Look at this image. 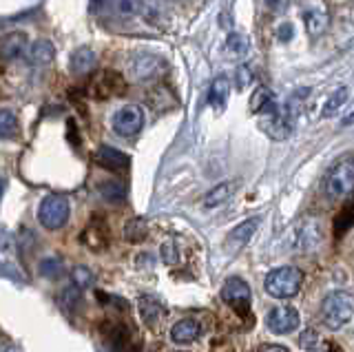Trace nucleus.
I'll use <instances>...</instances> for the list:
<instances>
[{"mask_svg":"<svg viewBox=\"0 0 354 352\" xmlns=\"http://www.w3.org/2000/svg\"><path fill=\"white\" fill-rule=\"evenodd\" d=\"M321 315H324V324L330 330L346 328L354 322V295L343 290L330 293L321 304Z\"/></svg>","mask_w":354,"mask_h":352,"instance_id":"f257e3e1","label":"nucleus"},{"mask_svg":"<svg viewBox=\"0 0 354 352\" xmlns=\"http://www.w3.org/2000/svg\"><path fill=\"white\" fill-rule=\"evenodd\" d=\"M304 284V272L295 268V266H281L274 268L266 275L263 279V288L274 299H290L299 290H301Z\"/></svg>","mask_w":354,"mask_h":352,"instance_id":"f03ea898","label":"nucleus"},{"mask_svg":"<svg viewBox=\"0 0 354 352\" xmlns=\"http://www.w3.org/2000/svg\"><path fill=\"white\" fill-rule=\"evenodd\" d=\"M71 206L64 195H47L38 206V222L47 230H60L69 222Z\"/></svg>","mask_w":354,"mask_h":352,"instance_id":"7ed1b4c3","label":"nucleus"},{"mask_svg":"<svg viewBox=\"0 0 354 352\" xmlns=\"http://www.w3.org/2000/svg\"><path fill=\"white\" fill-rule=\"evenodd\" d=\"M326 191L335 200H343L354 191V160H343L330 171Z\"/></svg>","mask_w":354,"mask_h":352,"instance_id":"20e7f679","label":"nucleus"},{"mask_svg":"<svg viewBox=\"0 0 354 352\" xmlns=\"http://www.w3.org/2000/svg\"><path fill=\"white\" fill-rule=\"evenodd\" d=\"M111 127L120 138H131L144 127V109L138 104H124L113 113Z\"/></svg>","mask_w":354,"mask_h":352,"instance_id":"39448f33","label":"nucleus"},{"mask_svg":"<svg viewBox=\"0 0 354 352\" xmlns=\"http://www.w3.org/2000/svg\"><path fill=\"white\" fill-rule=\"evenodd\" d=\"M221 299H224L230 308H235V313H239L243 317L250 315L252 295H250V286L243 279H239V277L226 279L224 288H221Z\"/></svg>","mask_w":354,"mask_h":352,"instance_id":"423d86ee","label":"nucleus"},{"mask_svg":"<svg viewBox=\"0 0 354 352\" xmlns=\"http://www.w3.org/2000/svg\"><path fill=\"white\" fill-rule=\"evenodd\" d=\"M166 69L164 58L155 56V53H140L129 62V73L133 80L138 82H151L155 78H160Z\"/></svg>","mask_w":354,"mask_h":352,"instance_id":"0eeeda50","label":"nucleus"},{"mask_svg":"<svg viewBox=\"0 0 354 352\" xmlns=\"http://www.w3.org/2000/svg\"><path fill=\"white\" fill-rule=\"evenodd\" d=\"M266 322L274 335H290L299 326V313L292 306H277L268 313Z\"/></svg>","mask_w":354,"mask_h":352,"instance_id":"6e6552de","label":"nucleus"},{"mask_svg":"<svg viewBox=\"0 0 354 352\" xmlns=\"http://www.w3.org/2000/svg\"><path fill=\"white\" fill-rule=\"evenodd\" d=\"M304 23H306V31L308 36H321L324 31L328 29L330 23V16H328V9L324 5V0H313L304 7Z\"/></svg>","mask_w":354,"mask_h":352,"instance_id":"1a4fd4ad","label":"nucleus"},{"mask_svg":"<svg viewBox=\"0 0 354 352\" xmlns=\"http://www.w3.org/2000/svg\"><path fill=\"white\" fill-rule=\"evenodd\" d=\"M268 120H263V129L266 133H268L272 140H286L288 136H290L292 131V122L295 118L288 113V111H281V109H270L268 111Z\"/></svg>","mask_w":354,"mask_h":352,"instance_id":"9d476101","label":"nucleus"},{"mask_svg":"<svg viewBox=\"0 0 354 352\" xmlns=\"http://www.w3.org/2000/svg\"><path fill=\"white\" fill-rule=\"evenodd\" d=\"M29 51V38L25 31H11L0 40V56L5 60H18L25 58Z\"/></svg>","mask_w":354,"mask_h":352,"instance_id":"9b49d317","label":"nucleus"},{"mask_svg":"<svg viewBox=\"0 0 354 352\" xmlns=\"http://www.w3.org/2000/svg\"><path fill=\"white\" fill-rule=\"evenodd\" d=\"M91 91L95 98H111V95H120L124 91V80H122V75L115 73V71H102L95 78Z\"/></svg>","mask_w":354,"mask_h":352,"instance_id":"f8f14e48","label":"nucleus"},{"mask_svg":"<svg viewBox=\"0 0 354 352\" xmlns=\"http://www.w3.org/2000/svg\"><path fill=\"white\" fill-rule=\"evenodd\" d=\"M257 226H259L257 219H246V222H241L239 226H235V228H232L230 233H228V237H226V248H228L230 252L241 250V248L250 241V237L254 235V230H257Z\"/></svg>","mask_w":354,"mask_h":352,"instance_id":"ddd939ff","label":"nucleus"},{"mask_svg":"<svg viewBox=\"0 0 354 352\" xmlns=\"http://www.w3.org/2000/svg\"><path fill=\"white\" fill-rule=\"evenodd\" d=\"M97 67V56L91 47H77L69 58V69L75 75H86Z\"/></svg>","mask_w":354,"mask_h":352,"instance_id":"4468645a","label":"nucleus"},{"mask_svg":"<svg viewBox=\"0 0 354 352\" xmlns=\"http://www.w3.org/2000/svg\"><path fill=\"white\" fill-rule=\"evenodd\" d=\"M95 162L109 171H124L129 167V156L113 147H100L95 151Z\"/></svg>","mask_w":354,"mask_h":352,"instance_id":"2eb2a0df","label":"nucleus"},{"mask_svg":"<svg viewBox=\"0 0 354 352\" xmlns=\"http://www.w3.org/2000/svg\"><path fill=\"white\" fill-rule=\"evenodd\" d=\"M199 322L197 319H180L177 324H173L171 328V339L173 344L177 346H186V344H193L199 335Z\"/></svg>","mask_w":354,"mask_h":352,"instance_id":"dca6fc26","label":"nucleus"},{"mask_svg":"<svg viewBox=\"0 0 354 352\" xmlns=\"http://www.w3.org/2000/svg\"><path fill=\"white\" fill-rule=\"evenodd\" d=\"M55 58V47L49 40H36L33 45H29L27 51V60L33 64V67H47Z\"/></svg>","mask_w":354,"mask_h":352,"instance_id":"f3484780","label":"nucleus"},{"mask_svg":"<svg viewBox=\"0 0 354 352\" xmlns=\"http://www.w3.org/2000/svg\"><path fill=\"white\" fill-rule=\"evenodd\" d=\"M228 95H230V82L228 78H217L213 84H210V91H208V104L215 109V111H224L226 104H228Z\"/></svg>","mask_w":354,"mask_h":352,"instance_id":"a211bd4d","label":"nucleus"},{"mask_svg":"<svg viewBox=\"0 0 354 352\" xmlns=\"http://www.w3.org/2000/svg\"><path fill=\"white\" fill-rule=\"evenodd\" d=\"M350 100V89L348 86H339V89H335L328 100L324 102V109H321V115L324 118H335L343 106H346V102Z\"/></svg>","mask_w":354,"mask_h":352,"instance_id":"6ab92c4d","label":"nucleus"},{"mask_svg":"<svg viewBox=\"0 0 354 352\" xmlns=\"http://www.w3.org/2000/svg\"><path fill=\"white\" fill-rule=\"evenodd\" d=\"M82 241H84V244H86L88 248H91V250H95V252L104 250L106 244H109L106 228H104L102 224H100V222H93L91 226H86L84 235H82Z\"/></svg>","mask_w":354,"mask_h":352,"instance_id":"aec40b11","label":"nucleus"},{"mask_svg":"<svg viewBox=\"0 0 354 352\" xmlns=\"http://www.w3.org/2000/svg\"><path fill=\"white\" fill-rule=\"evenodd\" d=\"M138 308H140V315L144 319V324L149 326H155L162 319V304L158 299H153V297H140L138 302Z\"/></svg>","mask_w":354,"mask_h":352,"instance_id":"412c9836","label":"nucleus"},{"mask_svg":"<svg viewBox=\"0 0 354 352\" xmlns=\"http://www.w3.org/2000/svg\"><path fill=\"white\" fill-rule=\"evenodd\" d=\"M149 237V222L144 217H133L124 224V239L131 244H140Z\"/></svg>","mask_w":354,"mask_h":352,"instance_id":"4be33fe9","label":"nucleus"},{"mask_svg":"<svg viewBox=\"0 0 354 352\" xmlns=\"http://www.w3.org/2000/svg\"><path fill=\"white\" fill-rule=\"evenodd\" d=\"M97 191H100V195H102V200L111 202V204L124 202V197H127V189L120 180H106L97 186Z\"/></svg>","mask_w":354,"mask_h":352,"instance_id":"5701e85b","label":"nucleus"},{"mask_svg":"<svg viewBox=\"0 0 354 352\" xmlns=\"http://www.w3.org/2000/svg\"><path fill=\"white\" fill-rule=\"evenodd\" d=\"M235 189H237L235 182H221V184H217L215 189L208 191V195L204 197V206L206 208H217V206H221L232 195V191H235Z\"/></svg>","mask_w":354,"mask_h":352,"instance_id":"b1692460","label":"nucleus"},{"mask_svg":"<svg viewBox=\"0 0 354 352\" xmlns=\"http://www.w3.org/2000/svg\"><path fill=\"white\" fill-rule=\"evenodd\" d=\"M270 109H274V93L270 89H266V86H259L250 98V111L261 113V111H270Z\"/></svg>","mask_w":354,"mask_h":352,"instance_id":"393cba45","label":"nucleus"},{"mask_svg":"<svg viewBox=\"0 0 354 352\" xmlns=\"http://www.w3.org/2000/svg\"><path fill=\"white\" fill-rule=\"evenodd\" d=\"M38 270L44 279H60L62 272H64V266H62V259L58 255H49V257H42L40 263H38Z\"/></svg>","mask_w":354,"mask_h":352,"instance_id":"a878e982","label":"nucleus"},{"mask_svg":"<svg viewBox=\"0 0 354 352\" xmlns=\"http://www.w3.org/2000/svg\"><path fill=\"white\" fill-rule=\"evenodd\" d=\"M250 49V40L239 34V31H232V34H228L226 38V51L230 53L232 58H243Z\"/></svg>","mask_w":354,"mask_h":352,"instance_id":"bb28decb","label":"nucleus"},{"mask_svg":"<svg viewBox=\"0 0 354 352\" xmlns=\"http://www.w3.org/2000/svg\"><path fill=\"white\" fill-rule=\"evenodd\" d=\"M18 136V118L9 109H0V140H14Z\"/></svg>","mask_w":354,"mask_h":352,"instance_id":"cd10ccee","label":"nucleus"},{"mask_svg":"<svg viewBox=\"0 0 354 352\" xmlns=\"http://www.w3.org/2000/svg\"><path fill=\"white\" fill-rule=\"evenodd\" d=\"M111 9L120 18H136L142 12V0H111Z\"/></svg>","mask_w":354,"mask_h":352,"instance_id":"c85d7f7f","label":"nucleus"},{"mask_svg":"<svg viewBox=\"0 0 354 352\" xmlns=\"http://www.w3.org/2000/svg\"><path fill=\"white\" fill-rule=\"evenodd\" d=\"M80 304H82V288H77L75 284L60 293V306L66 313H75Z\"/></svg>","mask_w":354,"mask_h":352,"instance_id":"c756f323","label":"nucleus"},{"mask_svg":"<svg viewBox=\"0 0 354 352\" xmlns=\"http://www.w3.org/2000/svg\"><path fill=\"white\" fill-rule=\"evenodd\" d=\"M352 226H354V202H348L346 206H343V211L339 213V217H337L335 230H337V235H343Z\"/></svg>","mask_w":354,"mask_h":352,"instance_id":"7c9ffc66","label":"nucleus"},{"mask_svg":"<svg viewBox=\"0 0 354 352\" xmlns=\"http://www.w3.org/2000/svg\"><path fill=\"white\" fill-rule=\"evenodd\" d=\"M106 339H109V346L113 350H122V348H127V344H129V330L124 326H113L109 330Z\"/></svg>","mask_w":354,"mask_h":352,"instance_id":"2f4dec72","label":"nucleus"},{"mask_svg":"<svg viewBox=\"0 0 354 352\" xmlns=\"http://www.w3.org/2000/svg\"><path fill=\"white\" fill-rule=\"evenodd\" d=\"M95 277H93V272L88 270L86 266H75L71 270V284H75L77 288H88V286H93Z\"/></svg>","mask_w":354,"mask_h":352,"instance_id":"473e14b6","label":"nucleus"},{"mask_svg":"<svg viewBox=\"0 0 354 352\" xmlns=\"http://www.w3.org/2000/svg\"><path fill=\"white\" fill-rule=\"evenodd\" d=\"M160 257L164 263H169V266H175V263L180 261V250H177V244L173 239L164 241V244L160 246Z\"/></svg>","mask_w":354,"mask_h":352,"instance_id":"72a5a7b5","label":"nucleus"},{"mask_svg":"<svg viewBox=\"0 0 354 352\" xmlns=\"http://www.w3.org/2000/svg\"><path fill=\"white\" fill-rule=\"evenodd\" d=\"M0 277H5V279H11V281H20V284H25V275H22L18 268L11 266L9 261H3L0 259Z\"/></svg>","mask_w":354,"mask_h":352,"instance_id":"f704fd0d","label":"nucleus"},{"mask_svg":"<svg viewBox=\"0 0 354 352\" xmlns=\"http://www.w3.org/2000/svg\"><path fill=\"white\" fill-rule=\"evenodd\" d=\"M14 250H16L14 235L5 226H0V252H14Z\"/></svg>","mask_w":354,"mask_h":352,"instance_id":"c9c22d12","label":"nucleus"},{"mask_svg":"<svg viewBox=\"0 0 354 352\" xmlns=\"http://www.w3.org/2000/svg\"><path fill=\"white\" fill-rule=\"evenodd\" d=\"M317 333L315 330H306V333L301 335V341H299V344H301V348L304 350H313V348H317Z\"/></svg>","mask_w":354,"mask_h":352,"instance_id":"e433bc0d","label":"nucleus"},{"mask_svg":"<svg viewBox=\"0 0 354 352\" xmlns=\"http://www.w3.org/2000/svg\"><path fill=\"white\" fill-rule=\"evenodd\" d=\"M266 7H268L272 14H281L288 9V0H266Z\"/></svg>","mask_w":354,"mask_h":352,"instance_id":"4c0bfd02","label":"nucleus"},{"mask_svg":"<svg viewBox=\"0 0 354 352\" xmlns=\"http://www.w3.org/2000/svg\"><path fill=\"white\" fill-rule=\"evenodd\" d=\"M292 34H295V27H292L290 23H283L279 29H277V36H279L283 42H286V40H290V38H292Z\"/></svg>","mask_w":354,"mask_h":352,"instance_id":"58836bf2","label":"nucleus"},{"mask_svg":"<svg viewBox=\"0 0 354 352\" xmlns=\"http://www.w3.org/2000/svg\"><path fill=\"white\" fill-rule=\"evenodd\" d=\"M248 82H250V71L246 67H241L239 69V89H243V86H246Z\"/></svg>","mask_w":354,"mask_h":352,"instance_id":"ea45409f","label":"nucleus"},{"mask_svg":"<svg viewBox=\"0 0 354 352\" xmlns=\"http://www.w3.org/2000/svg\"><path fill=\"white\" fill-rule=\"evenodd\" d=\"M259 350H263V352H268V350H277V352H288V348L286 346H277V344H263V346H259Z\"/></svg>","mask_w":354,"mask_h":352,"instance_id":"a19ab883","label":"nucleus"},{"mask_svg":"<svg viewBox=\"0 0 354 352\" xmlns=\"http://www.w3.org/2000/svg\"><path fill=\"white\" fill-rule=\"evenodd\" d=\"M5 189H7V180L0 175V200H3V195H5Z\"/></svg>","mask_w":354,"mask_h":352,"instance_id":"79ce46f5","label":"nucleus"},{"mask_svg":"<svg viewBox=\"0 0 354 352\" xmlns=\"http://www.w3.org/2000/svg\"><path fill=\"white\" fill-rule=\"evenodd\" d=\"M352 122H354V113H352V115H348L346 120H343V127H350Z\"/></svg>","mask_w":354,"mask_h":352,"instance_id":"37998d69","label":"nucleus"},{"mask_svg":"<svg viewBox=\"0 0 354 352\" xmlns=\"http://www.w3.org/2000/svg\"><path fill=\"white\" fill-rule=\"evenodd\" d=\"M91 3H93V7H100V5L104 3V0H91Z\"/></svg>","mask_w":354,"mask_h":352,"instance_id":"c03bdc74","label":"nucleus"}]
</instances>
